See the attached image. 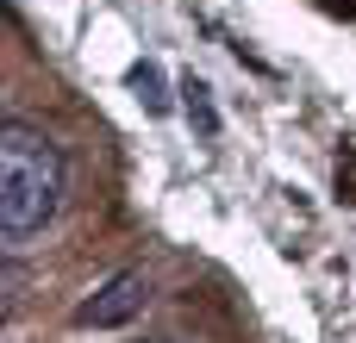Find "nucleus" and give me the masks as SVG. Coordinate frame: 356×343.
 Instances as JSON below:
<instances>
[{"label": "nucleus", "instance_id": "f257e3e1", "mask_svg": "<svg viewBox=\"0 0 356 343\" xmlns=\"http://www.w3.org/2000/svg\"><path fill=\"white\" fill-rule=\"evenodd\" d=\"M56 206H63V150L31 125H6L0 131V237L25 250L31 237H44Z\"/></svg>", "mask_w": 356, "mask_h": 343}, {"label": "nucleus", "instance_id": "f03ea898", "mask_svg": "<svg viewBox=\"0 0 356 343\" xmlns=\"http://www.w3.org/2000/svg\"><path fill=\"white\" fill-rule=\"evenodd\" d=\"M144 300H150V281H144L138 269H125V275H113L94 300L75 306V325H81V331H119V325H131V319L144 312Z\"/></svg>", "mask_w": 356, "mask_h": 343}, {"label": "nucleus", "instance_id": "7ed1b4c3", "mask_svg": "<svg viewBox=\"0 0 356 343\" xmlns=\"http://www.w3.org/2000/svg\"><path fill=\"white\" fill-rule=\"evenodd\" d=\"M131 87H138L144 112H163V106H169V94H163V69H156V62H138V69H131Z\"/></svg>", "mask_w": 356, "mask_h": 343}, {"label": "nucleus", "instance_id": "20e7f679", "mask_svg": "<svg viewBox=\"0 0 356 343\" xmlns=\"http://www.w3.org/2000/svg\"><path fill=\"white\" fill-rule=\"evenodd\" d=\"M181 94H188V119L213 137V131H219V112H213V100H207V81H194V75H188V81H181Z\"/></svg>", "mask_w": 356, "mask_h": 343}]
</instances>
